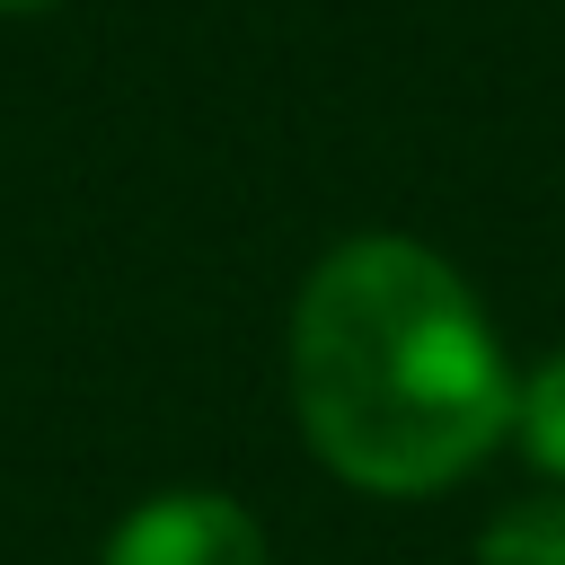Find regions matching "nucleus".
<instances>
[{
    "instance_id": "1",
    "label": "nucleus",
    "mask_w": 565,
    "mask_h": 565,
    "mask_svg": "<svg viewBox=\"0 0 565 565\" xmlns=\"http://www.w3.org/2000/svg\"><path fill=\"white\" fill-rule=\"evenodd\" d=\"M512 371L477 291L415 238L335 247L291 309V406L362 494H441L512 433Z\"/></svg>"
},
{
    "instance_id": "2",
    "label": "nucleus",
    "mask_w": 565,
    "mask_h": 565,
    "mask_svg": "<svg viewBox=\"0 0 565 565\" xmlns=\"http://www.w3.org/2000/svg\"><path fill=\"white\" fill-rule=\"evenodd\" d=\"M106 565H265V530L247 521V503L212 486H177L124 512V530L106 539Z\"/></svg>"
},
{
    "instance_id": "3",
    "label": "nucleus",
    "mask_w": 565,
    "mask_h": 565,
    "mask_svg": "<svg viewBox=\"0 0 565 565\" xmlns=\"http://www.w3.org/2000/svg\"><path fill=\"white\" fill-rule=\"evenodd\" d=\"M477 565H565V494H521L486 521Z\"/></svg>"
},
{
    "instance_id": "4",
    "label": "nucleus",
    "mask_w": 565,
    "mask_h": 565,
    "mask_svg": "<svg viewBox=\"0 0 565 565\" xmlns=\"http://www.w3.org/2000/svg\"><path fill=\"white\" fill-rule=\"evenodd\" d=\"M512 441L530 450V468H547L565 486V353H547L521 388H512Z\"/></svg>"
},
{
    "instance_id": "5",
    "label": "nucleus",
    "mask_w": 565,
    "mask_h": 565,
    "mask_svg": "<svg viewBox=\"0 0 565 565\" xmlns=\"http://www.w3.org/2000/svg\"><path fill=\"white\" fill-rule=\"evenodd\" d=\"M0 9H53V0H0Z\"/></svg>"
}]
</instances>
